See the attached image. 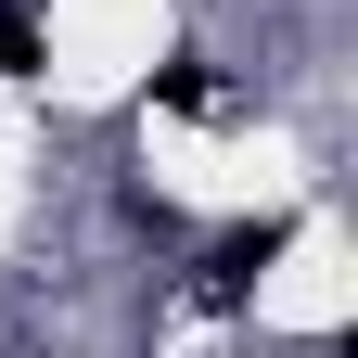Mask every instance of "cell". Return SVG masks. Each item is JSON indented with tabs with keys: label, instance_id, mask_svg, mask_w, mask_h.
I'll list each match as a JSON object with an SVG mask.
<instances>
[{
	"label": "cell",
	"instance_id": "obj_2",
	"mask_svg": "<svg viewBox=\"0 0 358 358\" xmlns=\"http://www.w3.org/2000/svg\"><path fill=\"white\" fill-rule=\"evenodd\" d=\"M154 103H166V115H217V103H231V90H217L205 64H166V77H154Z\"/></svg>",
	"mask_w": 358,
	"mask_h": 358
},
{
	"label": "cell",
	"instance_id": "obj_1",
	"mask_svg": "<svg viewBox=\"0 0 358 358\" xmlns=\"http://www.w3.org/2000/svg\"><path fill=\"white\" fill-rule=\"evenodd\" d=\"M282 243H294V231H282V217H256V231H231V243H217V256H205V307H243V294H256V268H268V256H282Z\"/></svg>",
	"mask_w": 358,
	"mask_h": 358
},
{
	"label": "cell",
	"instance_id": "obj_3",
	"mask_svg": "<svg viewBox=\"0 0 358 358\" xmlns=\"http://www.w3.org/2000/svg\"><path fill=\"white\" fill-rule=\"evenodd\" d=\"M26 64H38V26L13 13V0H0V77H26Z\"/></svg>",
	"mask_w": 358,
	"mask_h": 358
}]
</instances>
